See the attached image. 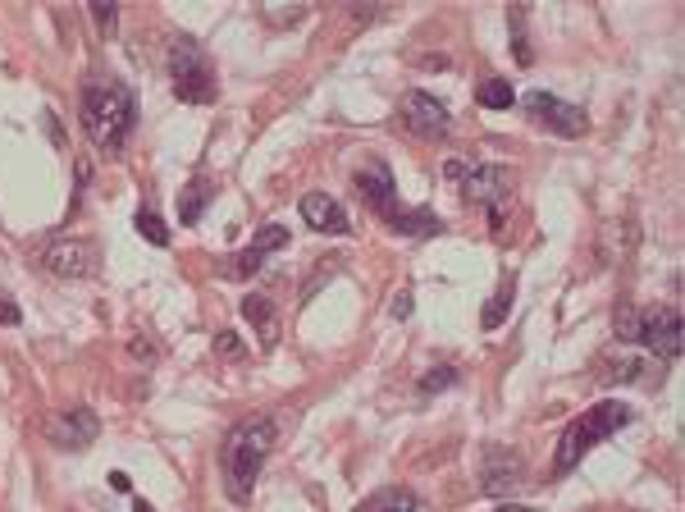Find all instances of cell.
Wrapping results in <instances>:
<instances>
[{
    "label": "cell",
    "mask_w": 685,
    "mask_h": 512,
    "mask_svg": "<svg viewBox=\"0 0 685 512\" xmlns=\"http://www.w3.org/2000/svg\"><path fill=\"white\" fill-rule=\"evenodd\" d=\"M389 312H394V321H407V316H411V293H407V288L394 297V307H389Z\"/></svg>",
    "instance_id": "83f0119b"
},
{
    "label": "cell",
    "mask_w": 685,
    "mask_h": 512,
    "mask_svg": "<svg viewBox=\"0 0 685 512\" xmlns=\"http://www.w3.org/2000/svg\"><path fill=\"white\" fill-rule=\"evenodd\" d=\"M357 512H366V508H357Z\"/></svg>",
    "instance_id": "836d02e7"
},
{
    "label": "cell",
    "mask_w": 685,
    "mask_h": 512,
    "mask_svg": "<svg viewBox=\"0 0 685 512\" xmlns=\"http://www.w3.org/2000/svg\"><path fill=\"white\" fill-rule=\"evenodd\" d=\"M476 101L489 106V110H512V101H517V92H512L507 78H485L476 88Z\"/></svg>",
    "instance_id": "ac0fdd59"
},
{
    "label": "cell",
    "mask_w": 685,
    "mask_h": 512,
    "mask_svg": "<svg viewBox=\"0 0 685 512\" xmlns=\"http://www.w3.org/2000/svg\"><path fill=\"white\" fill-rule=\"evenodd\" d=\"M448 179H457L461 197L485 206L494 229H503L507 201H512V169L507 165H461V160H448Z\"/></svg>",
    "instance_id": "277c9868"
},
{
    "label": "cell",
    "mask_w": 685,
    "mask_h": 512,
    "mask_svg": "<svg viewBox=\"0 0 685 512\" xmlns=\"http://www.w3.org/2000/svg\"><path fill=\"white\" fill-rule=\"evenodd\" d=\"M389 229H398V234H439V216H430V210H394L389 216Z\"/></svg>",
    "instance_id": "e0dca14e"
},
{
    "label": "cell",
    "mask_w": 685,
    "mask_h": 512,
    "mask_svg": "<svg viewBox=\"0 0 685 512\" xmlns=\"http://www.w3.org/2000/svg\"><path fill=\"white\" fill-rule=\"evenodd\" d=\"M0 321H6V325H19V307H14V303H0Z\"/></svg>",
    "instance_id": "f546056e"
},
{
    "label": "cell",
    "mask_w": 685,
    "mask_h": 512,
    "mask_svg": "<svg viewBox=\"0 0 685 512\" xmlns=\"http://www.w3.org/2000/svg\"><path fill=\"white\" fill-rule=\"evenodd\" d=\"M101 435V421L92 407H64L56 421H51V444L56 449H88L97 444Z\"/></svg>",
    "instance_id": "30bf717a"
},
{
    "label": "cell",
    "mask_w": 685,
    "mask_h": 512,
    "mask_svg": "<svg viewBox=\"0 0 685 512\" xmlns=\"http://www.w3.org/2000/svg\"><path fill=\"white\" fill-rule=\"evenodd\" d=\"M522 457L517 453H507V449H489L485 453V490L489 494H507V490H517L522 485Z\"/></svg>",
    "instance_id": "5bb4252c"
},
{
    "label": "cell",
    "mask_w": 685,
    "mask_h": 512,
    "mask_svg": "<svg viewBox=\"0 0 685 512\" xmlns=\"http://www.w3.org/2000/svg\"><path fill=\"white\" fill-rule=\"evenodd\" d=\"M626 421H631V407H622V403H598V407H589L585 416H576L567 431H563L558 457H553V476L576 472V462H580L598 440H608L613 431H622Z\"/></svg>",
    "instance_id": "3957f363"
},
{
    "label": "cell",
    "mask_w": 685,
    "mask_h": 512,
    "mask_svg": "<svg viewBox=\"0 0 685 512\" xmlns=\"http://www.w3.org/2000/svg\"><path fill=\"white\" fill-rule=\"evenodd\" d=\"M453 380H457V371H453V366H435L430 375H425V380H420V394H435V390H448V384H453Z\"/></svg>",
    "instance_id": "7402d4cb"
},
{
    "label": "cell",
    "mask_w": 685,
    "mask_h": 512,
    "mask_svg": "<svg viewBox=\"0 0 685 512\" xmlns=\"http://www.w3.org/2000/svg\"><path fill=\"white\" fill-rule=\"evenodd\" d=\"M133 512H151V508H147V503H133Z\"/></svg>",
    "instance_id": "d6a6232c"
},
{
    "label": "cell",
    "mask_w": 685,
    "mask_h": 512,
    "mask_svg": "<svg viewBox=\"0 0 685 512\" xmlns=\"http://www.w3.org/2000/svg\"><path fill=\"white\" fill-rule=\"evenodd\" d=\"M512 293H517V284L503 279L498 293H494V303L485 307V329H498V325H503V316H507V307H512Z\"/></svg>",
    "instance_id": "ffe728a7"
},
{
    "label": "cell",
    "mask_w": 685,
    "mask_h": 512,
    "mask_svg": "<svg viewBox=\"0 0 685 512\" xmlns=\"http://www.w3.org/2000/svg\"><path fill=\"white\" fill-rule=\"evenodd\" d=\"M216 353H220V357H234V362L247 357V348L238 344V334H234V329H220V334H216Z\"/></svg>",
    "instance_id": "cb8c5ba5"
},
{
    "label": "cell",
    "mask_w": 685,
    "mask_h": 512,
    "mask_svg": "<svg viewBox=\"0 0 685 512\" xmlns=\"http://www.w3.org/2000/svg\"><path fill=\"white\" fill-rule=\"evenodd\" d=\"M41 266L60 279H88L101 266V252L88 238H56V243H47V252H41Z\"/></svg>",
    "instance_id": "8992f818"
},
{
    "label": "cell",
    "mask_w": 685,
    "mask_h": 512,
    "mask_svg": "<svg viewBox=\"0 0 685 512\" xmlns=\"http://www.w3.org/2000/svg\"><path fill=\"white\" fill-rule=\"evenodd\" d=\"M92 19L101 28H115V6H106V0H92Z\"/></svg>",
    "instance_id": "4316f807"
},
{
    "label": "cell",
    "mask_w": 685,
    "mask_h": 512,
    "mask_svg": "<svg viewBox=\"0 0 685 512\" xmlns=\"http://www.w3.org/2000/svg\"><path fill=\"white\" fill-rule=\"evenodd\" d=\"M169 78H175L179 101H192V106L216 101V69H210L206 51L192 37H179L175 47H169Z\"/></svg>",
    "instance_id": "5b68a950"
},
{
    "label": "cell",
    "mask_w": 685,
    "mask_h": 512,
    "mask_svg": "<svg viewBox=\"0 0 685 512\" xmlns=\"http://www.w3.org/2000/svg\"><path fill=\"white\" fill-rule=\"evenodd\" d=\"M210 201H216V184H210V179H192V184L179 193V220H183V225H197V220L206 216Z\"/></svg>",
    "instance_id": "9a60e30c"
},
{
    "label": "cell",
    "mask_w": 685,
    "mask_h": 512,
    "mask_svg": "<svg viewBox=\"0 0 685 512\" xmlns=\"http://www.w3.org/2000/svg\"><path fill=\"white\" fill-rule=\"evenodd\" d=\"M302 220L316 229V234H348V210H343L329 193H307L302 197Z\"/></svg>",
    "instance_id": "7c38bea8"
},
{
    "label": "cell",
    "mask_w": 685,
    "mask_h": 512,
    "mask_svg": "<svg viewBox=\"0 0 685 512\" xmlns=\"http://www.w3.org/2000/svg\"><path fill=\"white\" fill-rule=\"evenodd\" d=\"M498 512H535V508H522V503H503Z\"/></svg>",
    "instance_id": "1f68e13d"
},
{
    "label": "cell",
    "mask_w": 685,
    "mask_h": 512,
    "mask_svg": "<svg viewBox=\"0 0 685 512\" xmlns=\"http://www.w3.org/2000/svg\"><path fill=\"white\" fill-rule=\"evenodd\" d=\"M522 106L530 110L535 124L553 128V134H563V138H580L585 128H589V119H585L580 106H572V101H563V97H553V92H526Z\"/></svg>",
    "instance_id": "52a82bcc"
},
{
    "label": "cell",
    "mask_w": 685,
    "mask_h": 512,
    "mask_svg": "<svg viewBox=\"0 0 685 512\" xmlns=\"http://www.w3.org/2000/svg\"><path fill=\"white\" fill-rule=\"evenodd\" d=\"M379 512H416V499L411 494H389L379 503Z\"/></svg>",
    "instance_id": "484cf974"
},
{
    "label": "cell",
    "mask_w": 685,
    "mask_h": 512,
    "mask_svg": "<svg viewBox=\"0 0 685 512\" xmlns=\"http://www.w3.org/2000/svg\"><path fill=\"white\" fill-rule=\"evenodd\" d=\"M398 110H403V124L411 128L416 138H444L448 124H453L448 106H444L439 97H430V92H407Z\"/></svg>",
    "instance_id": "9c48e42d"
},
{
    "label": "cell",
    "mask_w": 685,
    "mask_h": 512,
    "mask_svg": "<svg viewBox=\"0 0 685 512\" xmlns=\"http://www.w3.org/2000/svg\"><path fill=\"white\" fill-rule=\"evenodd\" d=\"M639 371H645V362H639V357H622V362H613V371H604V380L617 384V380H635Z\"/></svg>",
    "instance_id": "603a6c76"
},
{
    "label": "cell",
    "mask_w": 685,
    "mask_h": 512,
    "mask_svg": "<svg viewBox=\"0 0 685 512\" xmlns=\"http://www.w3.org/2000/svg\"><path fill=\"white\" fill-rule=\"evenodd\" d=\"M242 316L266 334V344H275V334H279V321H275V303L270 297H261V293H251V297H242Z\"/></svg>",
    "instance_id": "2e32d148"
},
{
    "label": "cell",
    "mask_w": 685,
    "mask_h": 512,
    "mask_svg": "<svg viewBox=\"0 0 685 512\" xmlns=\"http://www.w3.org/2000/svg\"><path fill=\"white\" fill-rule=\"evenodd\" d=\"M639 344H645L658 362H676V357H681V344H685L681 312H676V307H654V312H645V329H639Z\"/></svg>",
    "instance_id": "ba28073f"
},
{
    "label": "cell",
    "mask_w": 685,
    "mask_h": 512,
    "mask_svg": "<svg viewBox=\"0 0 685 512\" xmlns=\"http://www.w3.org/2000/svg\"><path fill=\"white\" fill-rule=\"evenodd\" d=\"M110 485H115V490H119V494H128V485H133V481H128V476H123V472H115V476H110Z\"/></svg>",
    "instance_id": "4dcf8cb0"
},
{
    "label": "cell",
    "mask_w": 685,
    "mask_h": 512,
    "mask_svg": "<svg viewBox=\"0 0 685 512\" xmlns=\"http://www.w3.org/2000/svg\"><path fill=\"white\" fill-rule=\"evenodd\" d=\"M279 247H288V229H284V225H266L261 234H256V238L234 256L229 275H251V270H261V262H266L270 252H279Z\"/></svg>",
    "instance_id": "4fadbf2b"
},
{
    "label": "cell",
    "mask_w": 685,
    "mask_h": 512,
    "mask_svg": "<svg viewBox=\"0 0 685 512\" xmlns=\"http://www.w3.org/2000/svg\"><path fill=\"white\" fill-rule=\"evenodd\" d=\"M613 329H617L622 344H639V329H645V312H639V307H617Z\"/></svg>",
    "instance_id": "d6986e66"
},
{
    "label": "cell",
    "mask_w": 685,
    "mask_h": 512,
    "mask_svg": "<svg viewBox=\"0 0 685 512\" xmlns=\"http://www.w3.org/2000/svg\"><path fill=\"white\" fill-rule=\"evenodd\" d=\"M128 348H133V357H156V344H147V338H133V344H128Z\"/></svg>",
    "instance_id": "f1b7e54d"
},
{
    "label": "cell",
    "mask_w": 685,
    "mask_h": 512,
    "mask_svg": "<svg viewBox=\"0 0 685 512\" xmlns=\"http://www.w3.org/2000/svg\"><path fill=\"white\" fill-rule=\"evenodd\" d=\"M266 19H270V23H297V19H302V6H292V10H284V6H266Z\"/></svg>",
    "instance_id": "d4e9b609"
},
{
    "label": "cell",
    "mask_w": 685,
    "mask_h": 512,
    "mask_svg": "<svg viewBox=\"0 0 685 512\" xmlns=\"http://www.w3.org/2000/svg\"><path fill=\"white\" fill-rule=\"evenodd\" d=\"M357 193H361V201L370 206V210H379L384 220L398 210V188H394V175H389V165H379V160H370L366 169H357Z\"/></svg>",
    "instance_id": "8fae6325"
},
{
    "label": "cell",
    "mask_w": 685,
    "mask_h": 512,
    "mask_svg": "<svg viewBox=\"0 0 685 512\" xmlns=\"http://www.w3.org/2000/svg\"><path fill=\"white\" fill-rule=\"evenodd\" d=\"M270 444H275V421L270 416H251V421H242V425H234V431H229L225 481H229L234 503L251 499V485H256V476H261V466L270 457Z\"/></svg>",
    "instance_id": "7a4b0ae2"
},
{
    "label": "cell",
    "mask_w": 685,
    "mask_h": 512,
    "mask_svg": "<svg viewBox=\"0 0 685 512\" xmlns=\"http://www.w3.org/2000/svg\"><path fill=\"white\" fill-rule=\"evenodd\" d=\"M133 119H138V101L119 78H92L82 88V128H88V138L101 151H119L128 134H133Z\"/></svg>",
    "instance_id": "6da1fadb"
},
{
    "label": "cell",
    "mask_w": 685,
    "mask_h": 512,
    "mask_svg": "<svg viewBox=\"0 0 685 512\" xmlns=\"http://www.w3.org/2000/svg\"><path fill=\"white\" fill-rule=\"evenodd\" d=\"M133 225H138V234H142L151 247H169V229L160 225L156 210H138V220H133Z\"/></svg>",
    "instance_id": "44dd1931"
}]
</instances>
